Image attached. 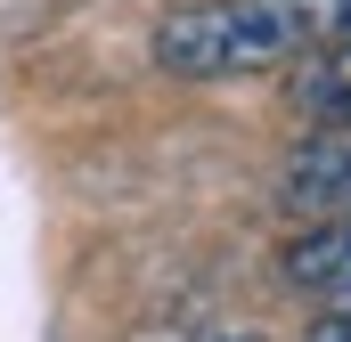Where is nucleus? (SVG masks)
Returning <instances> with one entry per match:
<instances>
[{"label":"nucleus","instance_id":"nucleus-1","mask_svg":"<svg viewBox=\"0 0 351 342\" xmlns=\"http://www.w3.org/2000/svg\"><path fill=\"white\" fill-rule=\"evenodd\" d=\"M327 41H351V0H204L156 25L147 57L180 82H229V74L294 66Z\"/></svg>","mask_w":351,"mask_h":342},{"label":"nucleus","instance_id":"nucleus-2","mask_svg":"<svg viewBox=\"0 0 351 342\" xmlns=\"http://www.w3.org/2000/svg\"><path fill=\"white\" fill-rule=\"evenodd\" d=\"M286 204L294 212H351V122H327L286 155Z\"/></svg>","mask_w":351,"mask_h":342},{"label":"nucleus","instance_id":"nucleus-3","mask_svg":"<svg viewBox=\"0 0 351 342\" xmlns=\"http://www.w3.org/2000/svg\"><path fill=\"white\" fill-rule=\"evenodd\" d=\"M286 285L351 302V212H319V228L286 245Z\"/></svg>","mask_w":351,"mask_h":342},{"label":"nucleus","instance_id":"nucleus-4","mask_svg":"<svg viewBox=\"0 0 351 342\" xmlns=\"http://www.w3.org/2000/svg\"><path fill=\"white\" fill-rule=\"evenodd\" d=\"M294 106H302L311 122H351V41H327V49L302 57V74H294Z\"/></svg>","mask_w":351,"mask_h":342},{"label":"nucleus","instance_id":"nucleus-5","mask_svg":"<svg viewBox=\"0 0 351 342\" xmlns=\"http://www.w3.org/2000/svg\"><path fill=\"white\" fill-rule=\"evenodd\" d=\"M311 342H351V302H327V318L311 326Z\"/></svg>","mask_w":351,"mask_h":342}]
</instances>
